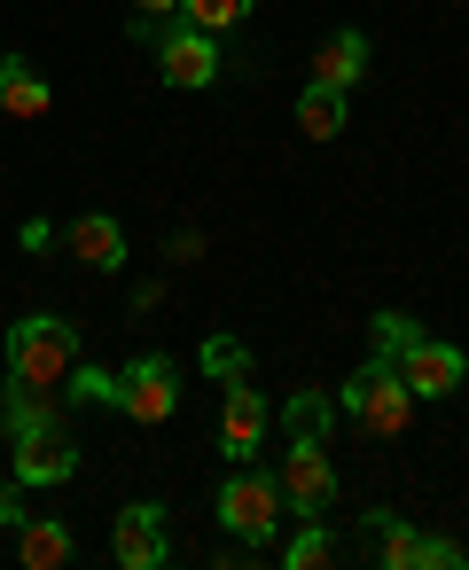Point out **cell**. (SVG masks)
<instances>
[{
	"label": "cell",
	"mask_w": 469,
	"mask_h": 570,
	"mask_svg": "<svg viewBox=\"0 0 469 570\" xmlns=\"http://www.w3.org/2000/svg\"><path fill=\"white\" fill-rule=\"evenodd\" d=\"M9 445H17V484H63L79 469V438L56 414V399L9 391Z\"/></svg>",
	"instance_id": "cell-1"
},
{
	"label": "cell",
	"mask_w": 469,
	"mask_h": 570,
	"mask_svg": "<svg viewBox=\"0 0 469 570\" xmlns=\"http://www.w3.org/2000/svg\"><path fill=\"white\" fill-rule=\"evenodd\" d=\"M71 367H79V328H71V321L32 313V321L9 328V391H25V399H56V391L71 383Z\"/></svg>",
	"instance_id": "cell-2"
},
{
	"label": "cell",
	"mask_w": 469,
	"mask_h": 570,
	"mask_svg": "<svg viewBox=\"0 0 469 570\" xmlns=\"http://www.w3.org/2000/svg\"><path fill=\"white\" fill-rule=\"evenodd\" d=\"M344 406H352V422L368 430V438H399L407 422H414V391L399 383V367L375 352L368 367H352V383H344Z\"/></svg>",
	"instance_id": "cell-3"
},
{
	"label": "cell",
	"mask_w": 469,
	"mask_h": 570,
	"mask_svg": "<svg viewBox=\"0 0 469 570\" xmlns=\"http://www.w3.org/2000/svg\"><path fill=\"white\" fill-rule=\"evenodd\" d=\"M282 508H290V500H282V484H274V476H258V469H235V476L219 484V523H227L243 547H258L266 531H282Z\"/></svg>",
	"instance_id": "cell-4"
},
{
	"label": "cell",
	"mask_w": 469,
	"mask_h": 570,
	"mask_svg": "<svg viewBox=\"0 0 469 570\" xmlns=\"http://www.w3.org/2000/svg\"><path fill=\"white\" fill-rule=\"evenodd\" d=\"M282 500L297 508V515H329V500H336V469H329V445H321V430H290V461H282Z\"/></svg>",
	"instance_id": "cell-5"
},
{
	"label": "cell",
	"mask_w": 469,
	"mask_h": 570,
	"mask_svg": "<svg viewBox=\"0 0 469 570\" xmlns=\"http://www.w3.org/2000/svg\"><path fill=\"white\" fill-rule=\"evenodd\" d=\"M118 414H134V422H173V406H180V367L173 360H126L118 367V399H110Z\"/></svg>",
	"instance_id": "cell-6"
},
{
	"label": "cell",
	"mask_w": 469,
	"mask_h": 570,
	"mask_svg": "<svg viewBox=\"0 0 469 570\" xmlns=\"http://www.w3.org/2000/svg\"><path fill=\"white\" fill-rule=\"evenodd\" d=\"M368 531H375V554H383L391 570H461V562H469V554H461L453 539L407 531V523H399V515H383V508L368 515Z\"/></svg>",
	"instance_id": "cell-7"
},
{
	"label": "cell",
	"mask_w": 469,
	"mask_h": 570,
	"mask_svg": "<svg viewBox=\"0 0 469 570\" xmlns=\"http://www.w3.org/2000/svg\"><path fill=\"white\" fill-rule=\"evenodd\" d=\"M391 360H399V383H407L414 399H453L461 375H469V360H461L453 344H438V336H414V344L391 352Z\"/></svg>",
	"instance_id": "cell-8"
},
{
	"label": "cell",
	"mask_w": 469,
	"mask_h": 570,
	"mask_svg": "<svg viewBox=\"0 0 469 570\" xmlns=\"http://www.w3.org/2000/svg\"><path fill=\"white\" fill-rule=\"evenodd\" d=\"M157 71H165V87H180V95L212 87V79H219L212 32H165V40H157Z\"/></svg>",
	"instance_id": "cell-9"
},
{
	"label": "cell",
	"mask_w": 469,
	"mask_h": 570,
	"mask_svg": "<svg viewBox=\"0 0 469 570\" xmlns=\"http://www.w3.org/2000/svg\"><path fill=\"white\" fill-rule=\"evenodd\" d=\"M110 554H118L126 570H157V562H165V508H157V500H134V508H118Z\"/></svg>",
	"instance_id": "cell-10"
},
{
	"label": "cell",
	"mask_w": 469,
	"mask_h": 570,
	"mask_svg": "<svg viewBox=\"0 0 469 570\" xmlns=\"http://www.w3.org/2000/svg\"><path fill=\"white\" fill-rule=\"evenodd\" d=\"M258 438H266V399H258V391H251V383L235 375V383H227V422H219V453H227V461H251V453H258Z\"/></svg>",
	"instance_id": "cell-11"
},
{
	"label": "cell",
	"mask_w": 469,
	"mask_h": 570,
	"mask_svg": "<svg viewBox=\"0 0 469 570\" xmlns=\"http://www.w3.org/2000/svg\"><path fill=\"white\" fill-rule=\"evenodd\" d=\"M63 243H71V258H79V266H95V274H118V266H126V227H118V219H102V212L71 219V235H63Z\"/></svg>",
	"instance_id": "cell-12"
},
{
	"label": "cell",
	"mask_w": 469,
	"mask_h": 570,
	"mask_svg": "<svg viewBox=\"0 0 469 570\" xmlns=\"http://www.w3.org/2000/svg\"><path fill=\"white\" fill-rule=\"evenodd\" d=\"M48 79L25 63V56H0V110H9V118H48Z\"/></svg>",
	"instance_id": "cell-13"
},
{
	"label": "cell",
	"mask_w": 469,
	"mask_h": 570,
	"mask_svg": "<svg viewBox=\"0 0 469 570\" xmlns=\"http://www.w3.org/2000/svg\"><path fill=\"white\" fill-rule=\"evenodd\" d=\"M360 71H368V40H360V32H329V40L313 48V79H321V87L344 95Z\"/></svg>",
	"instance_id": "cell-14"
},
{
	"label": "cell",
	"mask_w": 469,
	"mask_h": 570,
	"mask_svg": "<svg viewBox=\"0 0 469 570\" xmlns=\"http://www.w3.org/2000/svg\"><path fill=\"white\" fill-rule=\"evenodd\" d=\"M17 562H25V570H63V562H71V523H56V515L17 523Z\"/></svg>",
	"instance_id": "cell-15"
},
{
	"label": "cell",
	"mask_w": 469,
	"mask_h": 570,
	"mask_svg": "<svg viewBox=\"0 0 469 570\" xmlns=\"http://www.w3.org/2000/svg\"><path fill=\"white\" fill-rule=\"evenodd\" d=\"M297 134H305V141H336V134H344V95L313 79V87L297 95Z\"/></svg>",
	"instance_id": "cell-16"
},
{
	"label": "cell",
	"mask_w": 469,
	"mask_h": 570,
	"mask_svg": "<svg viewBox=\"0 0 469 570\" xmlns=\"http://www.w3.org/2000/svg\"><path fill=\"white\" fill-rule=\"evenodd\" d=\"M180 17H188V32H227L251 17V0H180Z\"/></svg>",
	"instance_id": "cell-17"
},
{
	"label": "cell",
	"mask_w": 469,
	"mask_h": 570,
	"mask_svg": "<svg viewBox=\"0 0 469 570\" xmlns=\"http://www.w3.org/2000/svg\"><path fill=\"white\" fill-rule=\"evenodd\" d=\"M329 554H336V539L321 531V515H305V531H297V539L282 547V562H290V570H321Z\"/></svg>",
	"instance_id": "cell-18"
},
{
	"label": "cell",
	"mask_w": 469,
	"mask_h": 570,
	"mask_svg": "<svg viewBox=\"0 0 469 570\" xmlns=\"http://www.w3.org/2000/svg\"><path fill=\"white\" fill-rule=\"evenodd\" d=\"M243 367H251V352H243L235 336H212V344H204V375H219V383H235Z\"/></svg>",
	"instance_id": "cell-19"
},
{
	"label": "cell",
	"mask_w": 469,
	"mask_h": 570,
	"mask_svg": "<svg viewBox=\"0 0 469 570\" xmlns=\"http://www.w3.org/2000/svg\"><path fill=\"white\" fill-rule=\"evenodd\" d=\"M414 336H422V328H414L407 313H375V344H383V360H391V352H407Z\"/></svg>",
	"instance_id": "cell-20"
},
{
	"label": "cell",
	"mask_w": 469,
	"mask_h": 570,
	"mask_svg": "<svg viewBox=\"0 0 469 570\" xmlns=\"http://www.w3.org/2000/svg\"><path fill=\"white\" fill-rule=\"evenodd\" d=\"M282 422H290V430H321V422H329V399H321V391H297V399L282 406Z\"/></svg>",
	"instance_id": "cell-21"
},
{
	"label": "cell",
	"mask_w": 469,
	"mask_h": 570,
	"mask_svg": "<svg viewBox=\"0 0 469 570\" xmlns=\"http://www.w3.org/2000/svg\"><path fill=\"white\" fill-rule=\"evenodd\" d=\"M71 383H79V399H95V406L118 399V375H102V367H71Z\"/></svg>",
	"instance_id": "cell-22"
},
{
	"label": "cell",
	"mask_w": 469,
	"mask_h": 570,
	"mask_svg": "<svg viewBox=\"0 0 469 570\" xmlns=\"http://www.w3.org/2000/svg\"><path fill=\"white\" fill-rule=\"evenodd\" d=\"M0 523H25L17 515V484H0Z\"/></svg>",
	"instance_id": "cell-23"
},
{
	"label": "cell",
	"mask_w": 469,
	"mask_h": 570,
	"mask_svg": "<svg viewBox=\"0 0 469 570\" xmlns=\"http://www.w3.org/2000/svg\"><path fill=\"white\" fill-rule=\"evenodd\" d=\"M134 9H141V17H173V9H180V0H134Z\"/></svg>",
	"instance_id": "cell-24"
}]
</instances>
